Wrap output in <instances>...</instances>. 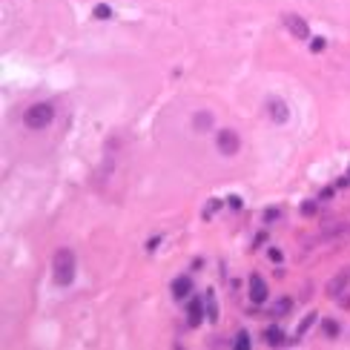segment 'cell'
Wrapping results in <instances>:
<instances>
[{"instance_id":"6da1fadb","label":"cell","mask_w":350,"mask_h":350,"mask_svg":"<svg viewBox=\"0 0 350 350\" xmlns=\"http://www.w3.org/2000/svg\"><path fill=\"white\" fill-rule=\"evenodd\" d=\"M52 118H55V109L52 104H32V107L23 112V124H26V129H46V126L52 124Z\"/></svg>"},{"instance_id":"7a4b0ae2","label":"cell","mask_w":350,"mask_h":350,"mask_svg":"<svg viewBox=\"0 0 350 350\" xmlns=\"http://www.w3.org/2000/svg\"><path fill=\"white\" fill-rule=\"evenodd\" d=\"M55 281L66 287V284H72L75 281V256L72 250H61L55 256Z\"/></svg>"},{"instance_id":"3957f363","label":"cell","mask_w":350,"mask_h":350,"mask_svg":"<svg viewBox=\"0 0 350 350\" xmlns=\"http://www.w3.org/2000/svg\"><path fill=\"white\" fill-rule=\"evenodd\" d=\"M216 144H218V153L221 155H235L238 146H241V141H238V135H235L233 129H221L216 138Z\"/></svg>"},{"instance_id":"277c9868","label":"cell","mask_w":350,"mask_h":350,"mask_svg":"<svg viewBox=\"0 0 350 350\" xmlns=\"http://www.w3.org/2000/svg\"><path fill=\"white\" fill-rule=\"evenodd\" d=\"M284 26H287V32L293 37H298V40H307V37H310V29H307L305 18H298V15H284Z\"/></svg>"},{"instance_id":"5b68a950","label":"cell","mask_w":350,"mask_h":350,"mask_svg":"<svg viewBox=\"0 0 350 350\" xmlns=\"http://www.w3.org/2000/svg\"><path fill=\"white\" fill-rule=\"evenodd\" d=\"M250 298H253V305H264L267 302V284H264V278L259 273L250 276Z\"/></svg>"},{"instance_id":"8992f818","label":"cell","mask_w":350,"mask_h":350,"mask_svg":"<svg viewBox=\"0 0 350 350\" xmlns=\"http://www.w3.org/2000/svg\"><path fill=\"white\" fill-rule=\"evenodd\" d=\"M267 115L273 118L276 124H284V121L290 118V109H287V104H284L281 98H270L267 101Z\"/></svg>"},{"instance_id":"52a82bcc","label":"cell","mask_w":350,"mask_h":350,"mask_svg":"<svg viewBox=\"0 0 350 350\" xmlns=\"http://www.w3.org/2000/svg\"><path fill=\"white\" fill-rule=\"evenodd\" d=\"M204 313H207V302H201V298H189L187 316H189V324H192V327H195V324H201Z\"/></svg>"},{"instance_id":"ba28073f","label":"cell","mask_w":350,"mask_h":350,"mask_svg":"<svg viewBox=\"0 0 350 350\" xmlns=\"http://www.w3.org/2000/svg\"><path fill=\"white\" fill-rule=\"evenodd\" d=\"M347 281H350V267L341 270L336 278H330V284H327V296H333V298L341 296V290H344V284H347Z\"/></svg>"},{"instance_id":"9c48e42d","label":"cell","mask_w":350,"mask_h":350,"mask_svg":"<svg viewBox=\"0 0 350 350\" xmlns=\"http://www.w3.org/2000/svg\"><path fill=\"white\" fill-rule=\"evenodd\" d=\"M189 293H192V278L189 276H178L172 281V296L175 298H187Z\"/></svg>"},{"instance_id":"30bf717a","label":"cell","mask_w":350,"mask_h":350,"mask_svg":"<svg viewBox=\"0 0 350 350\" xmlns=\"http://www.w3.org/2000/svg\"><path fill=\"white\" fill-rule=\"evenodd\" d=\"M264 339H267L273 347H281V344H287V336L278 330V327H267V330H264Z\"/></svg>"},{"instance_id":"8fae6325","label":"cell","mask_w":350,"mask_h":350,"mask_svg":"<svg viewBox=\"0 0 350 350\" xmlns=\"http://www.w3.org/2000/svg\"><path fill=\"white\" fill-rule=\"evenodd\" d=\"M204 302H207V319H210V322H218V305H216V293L210 290V293L204 296Z\"/></svg>"},{"instance_id":"7c38bea8","label":"cell","mask_w":350,"mask_h":350,"mask_svg":"<svg viewBox=\"0 0 350 350\" xmlns=\"http://www.w3.org/2000/svg\"><path fill=\"white\" fill-rule=\"evenodd\" d=\"M192 124H195L198 132H207V129L213 126V115H210V112H198V115L192 118Z\"/></svg>"},{"instance_id":"4fadbf2b","label":"cell","mask_w":350,"mask_h":350,"mask_svg":"<svg viewBox=\"0 0 350 350\" xmlns=\"http://www.w3.org/2000/svg\"><path fill=\"white\" fill-rule=\"evenodd\" d=\"M290 310H293V302H290V298H278L276 305L270 307V313L273 316H287Z\"/></svg>"},{"instance_id":"5bb4252c","label":"cell","mask_w":350,"mask_h":350,"mask_svg":"<svg viewBox=\"0 0 350 350\" xmlns=\"http://www.w3.org/2000/svg\"><path fill=\"white\" fill-rule=\"evenodd\" d=\"M313 322H316V313H310V316H307V319H305V322L298 324V330H296V336H305V333L310 330V327H313Z\"/></svg>"},{"instance_id":"9a60e30c","label":"cell","mask_w":350,"mask_h":350,"mask_svg":"<svg viewBox=\"0 0 350 350\" xmlns=\"http://www.w3.org/2000/svg\"><path fill=\"white\" fill-rule=\"evenodd\" d=\"M92 15H95V18H98V20H107L109 15H112V9H109V6H104V3H98V6H95V12H92Z\"/></svg>"},{"instance_id":"2e32d148","label":"cell","mask_w":350,"mask_h":350,"mask_svg":"<svg viewBox=\"0 0 350 350\" xmlns=\"http://www.w3.org/2000/svg\"><path fill=\"white\" fill-rule=\"evenodd\" d=\"M316 210H319L316 201H305V204H302V216H316Z\"/></svg>"},{"instance_id":"e0dca14e","label":"cell","mask_w":350,"mask_h":350,"mask_svg":"<svg viewBox=\"0 0 350 350\" xmlns=\"http://www.w3.org/2000/svg\"><path fill=\"white\" fill-rule=\"evenodd\" d=\"M233 347H250V336H247V333H238L233 341Z\"/></svg>"},{"instance_id":"ac0fdd59","label":"cell","mask_w":350,"mask_h":350,"mask_svg":"<svg viewBox=\"0 0 350 350\" xmlns=\"http://www.w3.org/2000/svg\"><path fill=\"white\" fill-rule=\"evenodd\" d=\"M324 336H330V339L333 336H339V324L336 322H324Z\"/></svg>"},{"instance_id":"d6986e66","label":"cell","mask_w":350,"mask_h":350,"mask_svg":"<svg viewBox=\"0 0 350 350\" xmlns=\"http://www.w3.org/2000/svg\"><path fill=\"white\" fill-rule=\"evenodd\" d=\"M218 207H221V201H218V198H213V201L207 204V210H204V218H210V216H213V213L218 210Z\"/></svg>"},{"instance_id":"ffe728a7","label":"cell","mask_w":350,"mask_h":350,"mask_svg":"<svg viewBox=\"0 0 350 350\" xmlns=\"http://www.w3.org/2000/svg\"><path fill=\"white\" fill-rule=\"evenodd\" d=\"M310 49H313V52H322L324 49V37H313V40H310Z\"/></svg>"},{"instance_id":"44dd1931","label":"cell","mask_w":350,"mask_h":350,"mask_svg":"<svg viewBox=\"0 0 350 350\" xmlns=\"http://www.w3.org/2000/svg\"><path fill=\"white\" fill-rule=\"evenodd\" d=\"M227 201H230V207H233V210H241V198H238V195H230Z\"/></svg>"},{"instance_id":"7402d4cb","label":"cell","mask_w":350,"mask_h":350,"mask_svg":"<svg viewBox=\"0 0 350 350\" xmlns=\"http://www.w3.org/2000/svg\"><path fill=\"white\" fill-rule=\"evenodd\" d=\"M273 218H278L276 210H270V213H264V221H273Z\"/></svg>"}]
</instances>
